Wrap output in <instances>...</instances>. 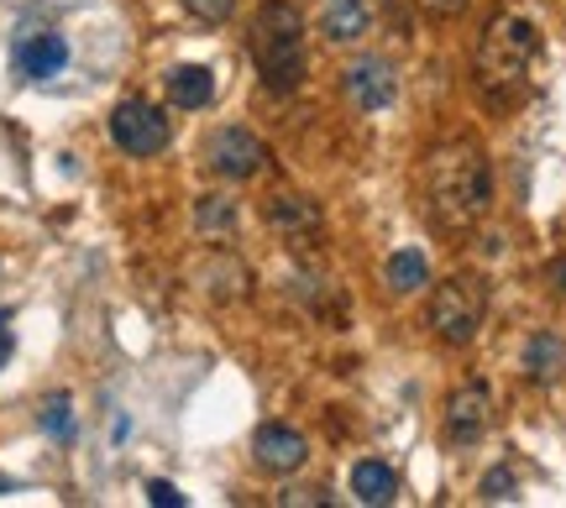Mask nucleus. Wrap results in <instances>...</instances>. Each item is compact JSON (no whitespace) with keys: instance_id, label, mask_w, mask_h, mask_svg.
<instances>
[{"instance_id":"nucleus-12","label":"nucleus","mask_w":566,"mask_h":508,"mask_svg":"<svg viewBox=\"0 0 566 508\" xmlns=\"http://www.w3.org/2000/svg\"><path fill=\"white\" fill-rule=\"evenodd\" d=\"M321 32L336 47H352L373 32V0H325L321 11Z\"/></svg>"},{"instance_id":"nucleus-2","label":"nucleus","mask_w":566,"mask_h":508,"mask_svg":"<svg viewBox=\"0 0 566 508\" xmlns=\"http://www.w3.org/2000/svg\"><path fill=\"white\" fill-rule=\"evenodd\" d=\"M535 59H541V32L535 21L525 17H499L478 42V89H483L488 105H514L525 100L530 74H535Z\"/></svg>"},{"instance_id":"nucleus-24","label":"nucleus","mask_w":566,"mask_h":508,"mask_svg":"<svg viewBox=\"0 0 566 508\" xmlns=\"http://www.w3.org/2000/svg\"><path fill=\"white\" fill-rule=\"evenodd\" d=\"M424 11H430V17H462L467 0H424Z\"/></svg>"},{"instance_id":"nucleus-27","label":"nucleus","mask_w":566,"mask_h":508,"mask_svg":"<svg viewBox=\"0 0 566 508\" xmlns=\"http://www.w3.org/2000/svg\"><path fill=\"white\" fill-rule=\"evenodd\" d=\"M0 493H11V483H0Z\"/></svg>"},{"instance_id":"nucleus-19","label":"nucleus","mask_w":566,"mask_h":508,"mask_svg":"<svg viewBox=\"0 0 566 508\" xmlns=\"http://www.w3.org/2000/svg\"><path fill=\"white\" fill-rule=\"evenodd\" d=\"M38 425L48 430L53 441H74V404H69V393H53V399H42Z\"/></svg>"},{"instance_id":"nucleus-14","label":"nucleus","mask_w":566,"mask_h":508,"mask_svg":"<svg viewBox=\"0 0 566 508\" xmlns=\"http://www.w3.org/2000/svg\"><path fill=\"white\" fill-rule=\"evenodd\" d=\"M200 284L210 299H247V294H252V273H247L231 252H216V257L200 263Z\"/></svg>"},{"instance_id":"nucleus-4","label":"nucleus","mask_w":566,"mask_h":508,"mask_svg":"<svg viewBox=\"0 0 566 508\" xmlns=\"http://www.w3.org/2000/svg\"><path fill=\"white\" fill-rule=\"evenodd\" d=\"M483 315H488V288L478 278H446V284H436L430 305H424V320L446 346L472 341L483 330Z\"/></svg>"},{"instance_id":"nucleus-9","label":"nucleus","mask_w":566,"mask_h":508,"mask_svg":"<svg viewBox=\"0 0 566 508\" xmlns=\"http://www.w3.org/2000/svg\"><path fill=\"white\" fill-rule=\"evenodd\" d=\"M252 462H258L268 477H294V472L310 462V441H304L294 425L268 420V425H258V435H252Z\"/></svg>"},{"instance_id":"nucleus-13","label":"nucleus","mask_w":566,"mask_h":508,"mask_svg":"<svg viewBox=\"0 0 566 508\" xmlns=\"http://www.w3.org/2000/svg\"><path fill=\"white\" fill-rule=\"evenodd\" d=\"M525 378L535 388H551L566 378V341L556 330H535L525 346Z\"/></svg>"},{"instance_id":"nucleus-11","label":"nucleus","mask_w":566,"mask_h":508,"mask_svg":"<svg viewBox=\"0 0 566 508\" xmlns=\"http://www.w3.org/2000/svg\"><path fill=\"white\" fill-rule=\"evenodd\" d=\"M69 63V42L59 32H38V38H21L17 42V74L21 80H53L63 74Z\"/></svg>"},{"instance_id":"nucleus-16","label":"nucleus","mask_w":566,"mask_h":508,"mask_svg":"<svg viewBox=\"0 0 566 508\" xmlns=\"http://www.w3.org/2000/svg\"><path fill=\"white\" fill-rule=\"evenodd\" d=\"M352 498L367 508H388L399 498V472L388 462H357L352 467Z\"/></svg>"},{"instance_id":"nucleus-20","label":"nucleus","mask_w":566,"mask_h":508,"mask_svg":"<svg viewBox=\"0 0 566 508\" xmlns=\"http://www.w3.org/2000/svg\"><path fill=\"white\" fill-rule=\"evenodd\" d=\"M483 498L488 504H509V498H514V472L509 467H493L483 477Z\"/></svg>"},{"instance_id":"nucleus-18","label":"nucleus","mask_w":566,"mask_h":508,"mask_svg":"<svg viewBox=\"0 0 566 508\" xmlns=\"http://www.w3.org/2000/svg\"><path fill=\"white\" fill-rule=\"evenodd\" d=\"M384 278H388V288L394 294H420L424 284H430V263H424V252H394L388 257V267H384Z\"/></svg>"},{"instance_id":"nucleus-6","label":"nucleus","mask_w":566,"mask_h":508,"mask_svg":"<svg viewBox=\"0 0 566 508\" xmlns=\"http://www.w3.org/2000/svg\"><path fill=\"white\" fill-rule=\"evenodd\" d=\"M205 163L216 168L221 179H258L268 168V147L258 131H247V126H216L210 131V142H205Z\"/></svg>"},{"instance_id":"nucleus-5","label":"nucleus","mask_w":566,"mask_h":508,"mask_svg":"<svg viewBox=\"0 0 566 508\" xmlns=\"http://www.w3.org/2000/svg\"><path fill=\"white\" fill-rule=\"evenodd\" d=\"M168 116H163L158 105L147 100H122L111 110V142L122 147L126 158H158L163 147H168Z\"/></svg>"},{"instance_id":"nucleus-22","label":"nucleus","mask_w":566,"mask_h":508,"mask_svg":"<svg viewBox=\"0 0 566 508\" xmlns=\"http://www.w3.org/2000/svg\"><path fill=\"white\" fill-rule=\"evenodd\" d=\"M147 504H158V508H184V493L174 488V483L153 477V483H147Z\"/></svg>"},{"instance_id":"nucleus-26","label":"nucleus","mask_w":566,"mask_h":508,"mask_svg":"<svg viewBox=\"0 0 566 508\" xmlns=\"http://www.w3.org/2000/svg\"><path fill=\"white\" fill-rule=\"evenodd\" d=\"M283 504H325V493L321 488H294V493H283Z\"/></svg>"},{"instance_id":"nucleus-21","label":"nucleus","mask_w":566,"mask_h":508,"mask_svg":"<svg viewBox=\"0 0 566 508\" xmlns=\"http://www.w3.org/2000/svg\"><path fill=\"white\" fill-rule=\"evenodd\" d=\"M184 11L195 21H210V27H216V21L231 17V0H184Z\"/></svg>"},{"instance_id":"nucleus-3","label":"nucleus","mask_w":566,"mask_h":508,"mask_svg":"<svg viewBox=\"0 0 566 508\" xmlns=\"http://www.w3.org/2000/svg\"><path fill=\"white\" fill-rule=\"evenodd\" d=\"M247 47H252V63L273 95H294L310 74V53H304V17L294 0H263L258 17H252V32H247Z\"/></svg>"},{"instance_id":"nucleus-7","label":"nucleus","mask_w":566,"mask_h":508,"mask_svg":"<svg viewBox=\"0 0 566 508\" xmlns=\"http://www.w3.org/2000/svg\"><path fill=\"white\" fill-rule=\"evenodd\" d=\"M488 430H493V388H488L483 378H472V383H462L446 399L441 435L451 446H478Z\"/></svg>"},{"instance_id":"nucleus-10","label":"nucleus","mask_w":566,"mask_h":508,"mask_svg":"<svg viewBox=\"0 0 566 508\" xmlns=\"http://www.w3.org/2000/svg\"><path fill=\"white\" fill-rule=\"evenodd\" d=\"M268 225H279L294 246H310L321 236V210H315V200H304L294 189H279V194L268 200Z\"/></svg>"},{"instance_id":"nucleus-1","label":"nucleus","mask_w":566,"mask_h":508,"mask_svg":"<svg viewBox=\"0 0 566 508\" xmlns=\"http://www.w3.org/2000/svg\"><path fill=\"white\" fill-rule=\"evenodd\" d=\"M424 200L441 225H472L493 204V168L478 142H446L424 163Z\"/></svg>"},{"instance_id":"nucleus-8","label":"nucleus","mask_w":566,"mask_h":508,"mask_svg":"<svg viewBox=\"0 0 566 508\" xmlns=\"http://www.w3.org/2000/svg\"><path fill=\"white\" fill-rule=\"evenodd\" d=\"M342 95H346V105H352V110H363V116L388 110V105H394V95H399V74H394V63H388V59L363 53L357 63H346Z\"/></svg>"},{"instance_id":"nucleus-17","label":"nucleus","mask_w":566,"mask_h":508,"mask_svg":"<svg viewBox=\"0 0 566 508\" xmlns=\"http://www.w3.org/2000/svg\"><path fill=\"white\" fill-rule=\"evenodd\" d=\"M237 225H242L237 200H226V194H205V200L195 204V231H200V236H210V242L237 236Z\"/></svg>"},{"instance_id":"nucleus-15","label":"nucleus","mask_w":566,"mask_h":508,"mask_svg":"<svg viewBox=\"0 0 566 508\" xmlns=\"http://www.w3.org/2000/svg\"><path fill=\"white\" fill-rule=\"evenodd\" d=\"M168 100L179 105V110H205V105L216 100V74H210L205 63L168 68Z\"/></svg>"},{"instance_id":"nucleus-23","label":"nucleus","mask_w":566,"mask_h":508,"mask_svg":"<svg viewBox=\"0 0 566 508\" xmlns=\"http://www.w3.org/2000/svg\"><path fill=\"white\" fill-rule=\"evenodd\" d=\"M546 278H551V288H556V299H566V252H562V257H551Z\"/></svg>"},{"instance_id":"nucleus-25","label":"nucleus","mask_w":566,"mask_h":508,"mask_svg":"<svg viewBox=\"0 0 566 508\" xmlns=\"http://www.w3.org/2000/svg\"><path fill=\"white\" fill-rule=\"evenodd\" d=\"M11 346H17V341H11V315L0 309V367L11 362Z\"/></svg>"}]
</instances>
